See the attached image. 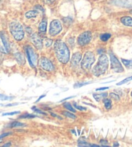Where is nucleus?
I'll return each mask as SVG.
<instances>
[{"label":"nucleus","instance_id":"1","mask_svg":"<svg viewBox=\"0 0 132 147\" xmlns=\"http://www.w3.org/2000/svg\"><path fill=\"white\" fill-rule=\"evenodd\" d=\"M55 55L60 62L67 64L70 59V51L65 43L58 40L54 45Z\"/></svg>","mask_w":132,"mask_h":147},{"label":"nucleus","instance_id":"2","mask_svg":"<svg viewBox=\"0 0 132 147\" xmlns=\"http://www.w3.org/2000/svg\"><path fill=\"white\" fill-rule=\"evenodd\" d=\"M108 59L107 56L105 55H101L99 58L97 63L92 69V73L96 76L105 73L108 69Z\"/></svg>","mask_w":132,"mask_h":147},{"label":"nucleus","instance_id":"3","mask_svg":"<svg viewBox=\"0 0 132 147\" xmlns=\"http://www.w3.org/2000/svg\"><path fill=\"white\" fill-rule=\"evenodd\" d=\"M10 31L14 38L17 41H20L24 37V30L23 27L20 23L13 21L9 25Z\"/></svg>","mask_w":132,"mask_h":147},{"label":"nucleus","instance_id":"4","mask_svg":"<svg viewBox=\"0 0 132 147\" xmlns=\"http://www.w3.org/2000/svg\"><path fill=\"white\" fill-rule=\"evenodd\" d=\"M95 62V56L92 52L88 51L84 54L82 62H81V67L83 69L88 70L90 69L92 64Z\"/></svg>","mask_w":132,"mask_h":147},{"label":"nucleus","instance_id":"5","mask_svg":"<svg viewBox=\"0 0 132 147\" xmlns=\"http://www.w3.org/2000/svg\"><path fill=\"white\" fill-rule=\"evenodd\" d=\"M110 62H111V68L114 72L115 73H122L124 71L122 66L119 62L116 57L112 53H110Z\"/></svg>","mask_w":132,"mask_h":147},{"label":"nucleus","instance_id":"6","mask_svg":"<svg viewBox=\"0 0 132 147\" xmlns=\"http://www.w3.org/2000/svg\"><path fill=\"white\" fill-rule=\"evenodd\" d=\"M92 38V33L90 31H85L79 36L77 38V43L81 46H84L90 43Z\"/></svg>","mask_w":132,"mask_h":147},{"label":"nucleus","instance_id":"7","mask_svg":"<svg viewBox=\"0 0 132 147\" xmlns=\"http://www.w3.org/2000/svg\"><path fill=\"white\" fill-rule=\"evenodd\" d=\"M62 30V25L60 21L58 20H54L51 21L50 25L49 33L51 36H55L59 34Z\"/></svg>","mask_w":132,"mask_h":147},{"label":"nucleus","instance_id":"8","mask_svg":"<svg viewBox=\"0 0 132 147\" xmlns=\"http://www.w3.org/2000/svg\"><path fill=\"white\" fill-rule=\"evenodd\" d=\"M26 51L30 66L32 67H35V66L36 64L37 60V56L36 53H35L33 48H32L31 47H26Z\"/></svg>","mask_w":132,"mask_h":147},{"label":"nucleus","instance_id":"9","mask_svg":"<svg viewBox=\"0 0 132 147\" xmlns=\"http://www.w3.org/2000/svg\"><path fill=\"white\" fill-rule=\"evenodd\" d=\"M39 64L41 67L47 71H52L54 69V65L50 62V60H49L46 57H41L39 60Z\"/></svg>","mask_w":132,"mask_h":147},{"label":"nucleus","instance_id":"10","mask_svg":"<svg viewBox=\"0 0 132 147\" xmlns=\"http://www.w3.org/2000/svg\"><path fill=\"white\" fill-rule=\"evenodd\" d=\"M30 38H31L32 42L35 45V47L37 49H41L42 47H43V42H42V40L41 39L40 37L35 33V34H32Z\"/></svg>","mask_w":132,"mask_h":147},{"label":"nucleus","instance_id":"11","mask_svg":"<svg viewBox=\"0 0 132 147\" xmlns=\"http://www.w3.org/2000/svg\"><path fill=\"white\" fill-rule=\"evenodd\" d=\"M0 37H1V39L3 42V45H4L6 51H7V53H9L10 51H11V47H10V43L7 34L4 31L0 32Z\"/></svg>","mask_w":132,"mask_h":147},{"label":"nucleus","instance_id":"12","mask_svg":"<svg viewBox=\"0 0 132 147\" xmlns=\"http://www.w3.org/2000/svg\"><path fill=\"white\" fill-rule=\"evenodd\" d=\"M81 56H82L81 55V53H79V52L73 55L72 60H71V62H72V64L73 65V66H76L79 63V62L81 61Z\"/></svg>","mask_w":132,"mask_h":147},{"label":"nucleus","instance_id":"13","mask_svg":"<svg viewBox=\"0 0 132 147\" xmlns=\"http://www.w3.org/2000/svg\"><path fill=\"white\" fill-rule=\"evenodd\" d=\"M120 21L125 26L132 27V18L130 16H124L121 18Z\"/></svg>","mask_w":132,"mask_h":147},{"label":"nucleus","instance_id":"14","mask_svg":"<svg viewBox=\"0 0 132 147\" xmlns=\"http://www.w3.org/2000/svg\"><path fill=\"white\" fill-rule=\"evenodd\" d=\"M16 61L20 64V65H23L25 63V59L23 55L20 53H17L14 55Z\"/></svg>","mask_w":132,"mask_h":147},{"label":"nucleus","instance_id":"15","mask_svg":"<svg viewBox=\"0 0 132 147\" xmlns=\"http://www.w3.org/2000/svg\"><path fill=\"white\" fill-rule=\"evenodd\" d=\"M46 25H47V21L46 20H43L39 25V30L41 33H45L46 30Z\"/></svg>","mask_w":132,"mask_h":147},{"label":"nucleus","instance_id":"16","mask_svg":"<svg viewBox=\"0 0 132 147\" xmlns=\"http://www.w3.org/2000/svg\"><path fill=\"white\" fill-rule=\"evenodd\" d=\"M38 12L37 11H30L29 12H26L25 14V17L28 19L32 18H35L37 16Z\"/></svg>","mask_w":132,"mask_h":147},{"label":"nucleus","instance_id":"17","mask_svg":"<svg viewBox=\"0 0 132 147\" xmlns=\"http://www.w3.org/2000/svg\"><path fill=\"white\" fill-rule=\"evenodd\" d=\"M122 62V63L124 64V66L128 69H132V60H125L122 58L121 59Z\"/></svg>","mask_w":132,"mask_h":147},{"label":"nucleus","instance_id":"18","mask_svg":"<svg viewBox=\"0 0 132 147\" xmlns=\"http://www.w3.org/2000/svg\"><path fill=\"white\" fill-rule=\"evenodd\" d=\"M103 103L106 109L109 110L111 108V101L110 99H107V98H105V99L103 100Z\"/></svg>","mask_w":132,"mask_h":147},{"label":"nucleus","instance_id":"19","mask_svg":"<svg viewBox=\"0 0 132 147\" xmlns=\"http://www.w3.org/2000/svg\"><path fill=\"white\" fill-rule=\"evenodd\" d=\"M110 37H111V34H109V33H105V34L101 35L100 38H101V40L102 42H106V41H108L110 39Z\"/></svg>","mask_w":132,"mask_h":147},{"label":"nucleus","instance_id":"20","mask_svg":"<svg viewBox=\"0 0 132 147\" xmlns=\"http://www.w3.org/2000/svg\"><path fill=\"white\" fill-rule=\"evenodd\" d=\"M63 106L65 107L66 109L70 111V112H73V113H75V112H76V110H75L74 108L72 107V106L71 105V104H70L69 103H64V104H63Z\"/></svg>","mask_w":132,"mask_h":147},{"label":"nucleus","instance_id":"21","mask_svg":"<svg viewBox=\"0 0 132 147\" xmlns=\"http://www.w3.org/2000/svg\"><path fill=\"white\" fill-rule=\"evenodd\" d=\"M36 117L37 116L35 115L26 113V114L21 115V116L19 117V119H32V118H35V117Z\"/></svg>","mask_w":132,"mask_h":147},{"label":"nucleus","instance_id":"22","mask_svg":"<svg viewBox=\"0 0 132 147\" xmlns=\"http://www.w3.org/2000/svg\"><path fill=\"white\" fill-rule=\"evenodd\" d=\"M26 125L25 124L22 123V122H12L11 124V127L14 128V127H24V126H26Z\"/></svg>","mask_w":132,"mask_h":147},{"label":"nucleus","instance_id":"23","mask_svg":"<svg viewBox=\"0 0 132 147\" xmlns=\"http://www.w3.org/2000/svg\"><path fill=\"white\" fill-rule=\"evenodd\" d=\"M63 114L64 115H65L66 117H69V118H71V119H75L77 118L76 116L75 115H73V113H71L68 112H66V111H63Z\"/></svg>","mask_w":132,"mask_h":147},{"label":"nucleus","instance_id":"24","mask_svg":"<svg viewBox=\"0 0 132 147\" xmlns=\"http://www.w3.org/2000/svg\"><path fill=\"white\" fill-rule=\"evenodd\" d=\"M130 80H132V76H128V77H127L126 79H124V80H122V81H120V82L117 83V86L122 85V84H126V83L128 82H129V81H130Z\"/></svg>","mask_w":132,"mask_h":147},{"label":"nucleus","instance_id":"25","mask_svg":"<svg viewBox=\"0 0 132 147\" xmlns=\"http://www.w3.org/2000/svg\"><path fill=\"white\" fill-rule=\"evenodd\" d=\"M78 146H92V144H90L89 143H86L83 141H79Z\"/></svg>","mask_w":132,"mask_h":147},{"label":"nucleus","instance_id":"26","mask_svg":"<svg viewBox=\"0 0 132 147\" xmlns=\"http://www.w3.org/2000/svg\"><path fill=\"white\" fill-rule=\"evenodd\" d=\"M13 97H8V96L3 95H0V99L2 100H11L13 99Z\"/></svg>","mask_w":132,"mask_h":147},{"label":"nucleus","instance_id":"27","mask_svg":"<svg viewBox=\"0 0 132 147\" xmlns=\"http://www.w3.org/2000/svg\"><path fill=\"white\" fill-rule=\"evenodd\" d=\"M91 84V82H84V83H77V84H76L74 85V88H81V87H82L84 86H86V85H88V84Z\"/></svg>","mask_w":132,"mask_h":147},{"label":"nucleus","instance_id":"28","mask_svg":"<svg viewBox=\"0 0 132 147\" xmlns=\"http://www.w3.org/2000/svg\"><path fill=\"white\" fill-rule=\"evenodd\" d=\"M73 106H74L76 109L79 110H80V111H84L87 110V108H85V107H82V106H81L77 105V104H76L75 103H73Z\"/></svg>","mask_w":132,"mask_h":147},{"label":"nucleus","instance_id":"29","mask_svg":"<svg viewBox=\"0 0 132 147\" xmlns=\"http://www.w3.org/2000/svg\"><path fill=\"white\" fill-rule=\"evenodd\" d=\"M110 97H111V99H114L115 100H119V99H120L119 95H117L115 94V93H110Z\"/></svg>","mask_w":132,"mask_h":147},{"label":"nucleus","instance_id":"30","mask_svg":"<svg viewBox=\"0 0 132 147\" xmlns=\"http://www.w3.org/2000/svg\"><path fill=\"white\" fill-rule=\"evenodd\" d=\"M32 109L34 111V112H35V113H39V114H42V115H46V113H45V112H42L41 110H40L39 109H36L35 108V107H32Z\"/></svg>","mask_w":132,"mask_h":147},{"label":"nucleus","instance_id":"31","mask_svg":"<svg viewBox=\"0 0 132 147\" xmlns=\"http://www.w3.org/2000/svg\"><path fill=\"white\" fill-rule=\"evenodd\" d=\"M93 97L95 99H96V101L99 102L100 100H101V96L100 94H96V93H93Z\"/></svg>","mask_w":132,"mask_h":147},{"label":"nucleus","instance_id":"32","mask_svg":"<svg viewBox=\"0 0 132 147\" xmlns=\"http://www.w3.org/2000/svg\"><path fill=\"white\" fill-rule=\"evenodd\" d=\"M20 113V112H10V113H3L2 115L3 116H7V115H14L17 114V113Z\"/></svg>","mask_w":132,"mask_h":147},{"label":"nucleus","instance_id":"33","mask_svg":"<svg viewBox=\"0 0 132 147\" xmlns=\"http://www.w3.org/2000/svg\"><path fill=\"white\" fill-rule=\"evenodd\" d=\"M55 1V0H44V3L47 5H50L52 4Z\"/></svg>","mask_w":132,"mask_h":147},{"label":"nucleus","instance_id":"34","mask_svg":"<svg viewBox=\"0 0 132 147\" xmlns=\"http://www.w3.org/2000/svg\"><path fill=\"white\" fill-rule=\"evenodd\" d=\"M52 43V40H47L46 41V47H49L50 45H51Z\"/></svg>","mask_w":132,"mask_h":147},{"label":"nucleus","instance_id":"35","mask_svg":"<svg viewBox=\"0 0 132 147\" xmlns=\"http://www.w3.org/2000/svg\"><path fill=\"white\" fill-rule=\"evenodd\" d=\"M11 133V132H8V133H5V134H3L2 135H0V139H2V138H3V137H6V136H7V135H10Z\"/></svg>","mask_w":132,"mask_h":147},{"label":"nucleus","instance_id":"36","mask_svg":"<svg viewBox=\"0 0 132 147\" xmlns=\"http://www.w3.org/2000/svg\"><path fill=\"white\" fill-rule=\"evenodd\" d=\"M109 89V87H104V88H97L96 89V90L99 91H104V90H106V89Z\"/></svg>","mask_w":132,"mask_h":147},{"label":"nucleus","instance_id":"37","mask_svg":"<svg viewBox=\"0 0 132 147\" xmlns=\"http://www.w3.org/2000/svg\"><path fill=\"white\" fill-rule=\"evenodd\" d=\"M45 96H46V95H41V96H40V97H39V98H38V99H37V100H36V101H35V103H38V102H39V100H41V99H43V97H45Z\"/></svg>","mask_w":132,"mask_h":147},{"label":"nucleus","instance_id":"38","mask_svg":"<svg viewBox=\"0 0 132 147\" xmlns=\"http://www.w3.org/2000/svg\"><path fill=\"white\" fill-rule=\"evenodd\" d=\"M75 96H71V97H67V98H65V99H63V100H61L60 102H63V101H65V100H68V99H72V98H73V97H74Z\"/></svg>","mask_w":132,"mask_h":147},{"label":"nucleus","instance_id":"39","mask_svg":"<svg viewBox=\"0 0 132 147\" xmlns=\"http://www.w3.org/2000/svg\"><path fill=\"white\" fill-rule=\"evenodd\" d=\"M100 95H101V97H102V98H106L108 96L107 93H101V94H100Z\"/></svg>","mask_w":132,"mask_h":147},{"label":"nucleus","instance_id":"40","mask_svg":"<svg viewBox=\"0 0 132 147\" xmlns=\"http://www.w3.org/2000/svg\"><path fill=\"white\" fill-rule=\"evenodd\" d=\"M18 105V103H14V104H8L6 105V106H13Z\"/></svg>","mask_w":132,"mask_h":147},{"label":"nucleus","instance_id":"41","mask_svg":"<svg viewBox=\"0 0 132 147\" xmlns=\"http://www.w3.org/2000/svg\"><path fill=\"white\" fill-rule=\"evenodd\" d=\"M51 115L52 116H54V117H58V119H62V118L61 117H60L59 116H58V115H55V114H54V113H51Z\"/></svg>","mask_w":132,"mask_h":147},{"label":"nucleus","instance_id":"42","mask_svg":"<svg viewBox=\"0 0 132 147\" xmlns=\"http://www.w3.org/2000/svg\"><path fill=\"white\" fill-rule=\"evenodd\" d=\"M11 143H6L5 144H4V145H3V146H5V147H6V146H11Z\"/></svg>","mask_w":132,"mask_h":147},{"label":"nucleus","instance_id":"43","mask_svg":"<svg viewBox=\"0 0 132 147\" xmlns=\"http://www.w3.org/2000/svg\"><path fill=\"white\" fill-rule=\"evenodd\" d=\"M119 143H117V142H115V143H114V146H119Z\"/></svg>","mask_w":132,"mask_h":147},{"label":"nucleus","instance_id":"44","mask_svg":"<svg viewBox=\"0 0 132 147\" xmlns=\"http://www.w3.org/2000/svg\"><path fill=\"white\" fill-rule=\"evenodd\" d=\"M101 143H103L104 144H107L108 142H107V141H101Z\"/></svg>","mask_w":132,"mask_h":147},{"label":"nucleus","instance_id":"45","mask_svg":"<svg viewBox=\"0 0 132 147\" xmlns=\"http://www.w3.org/2000/svg\"><path fill=\"white\" fill-rule=\"evenodd\" d=\"M71 131H72V133H73V134H76V131H75V130H71Z\"/></svg>","mask_w":132,"mask_h":147},{"label":"nucleus","instance_id":"46","mask_svg":"<svg viewBox=\"0 0 132 147\" xmlns=\"http://www.w3.org/2000/svg\"><path fill=\"white\" fill-rule=\"evenodd\" d=\"M131 96H132V92H131Z\"/></svg>","mask_w":132,"mask_h":147}]
</instances>
